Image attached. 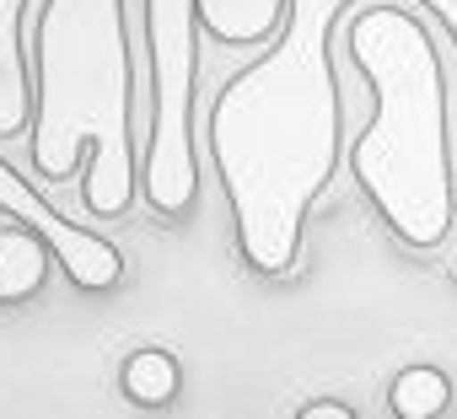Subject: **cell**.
Returning a JSON list of instances; mask_svg holds the SVG:
<instances>
[{"label": "cell", "mask_w": 457, "mask_h": 419, "mask_svg": "<svg viewBox=\"0 0 457 419\" xmlns=\"http://www.w3.org/2000/svg\"><path fill=\"white\" fill-rule=\"evenodd\" d=\"M355 6L361 0H291L280 38L226 81L204 113V145L232 204L237 253L264 280L296 269L312 210L350 156L334 44ZM414 6H430L446 28L441 0Z\"/></svg>", "instance_id": "cell-1"}, {"label": "cell", "mask_w": 457, "mask_h": 419, "mask_svg": "<svg viewBox=\"0 0 457 419\" xmlns=\"http://www.w3.org/2000/svg\"><path fill=\"white\" fill-rule=\"evenodd\" d=\"M339 49L371 86V119L350 140V177L382 226L436 253L457 237V44L414 0H361Z\"/></svg>", "instance_id": "cell-2"}, {"label": "cell", "mask_w": 457, "mask_h": 419, "mask_svg": "<svg viewBox=\"0 0 457 419\" xmlns=\"http://www.w3.org/2000/svg\"><path fill=\"white\" fill-rule=\"evenodd\" d=\"M49 6L54 0H22L12 17V49H17V76H22V119L12 129H0V140H28L33 151V172L44 177V28H49Z\"/></svg>", "instance_id": "cell-3"}, {"label": "cell", "mask_w": 457, "mask_h": 419, "mask_svg": "<svg viewBox=\"0 0 457 419\" xmlns=\"http://www.w3.org/2000/svg\"><path fill=\"white\" fill-rule=\"evenodd\" d=\"M119 6V97H124V167L140 177L145 124H151V44H145V0H113Z\"/></svg>", "instance_id": "cell-4"}, {"label": "cell", "mask_w": 457, "mask_h": 419, "mask_svg": "<svg viewBox=\"0 0 457 419\" xmlns=\"http://www.w3.org/2000/svg\"><path fill=\"white\" fill-rule=\"evenodd\" d=\"M291 0H194L199 33L226 54H259L280 38Z\"/></svg>", "instance_id": "cell-5"}, {"label": "cell", "mask_w": 457, "mask_h": 419, "mask_svg": "<svg viewBox=\"0 0 457 419\" xmlns=\"http://www.w3.org/2000/svg\"><path fill=\"white\" fill-rule=\"evenodd\" d=\"M49 269H60L49 237L28 221L0 216V312L28 307L49 285Z\"/></svg>", "instance_id": "cell-6"}, {"label": "cell", "mask_w": 457, "mask_h": 419, "mask_svg": "<svg viewBox=\"0 0 457 419\" xmlns=\"http://www.w3.org/2000/svg\"><path fill=\"white\" fill-rule=\"evenodd\" d=\"M119 387H124V398H129L135 408H172L178 392H183V366H178L172 349L145 344V349L124 355V366H119Z\"/></svg>", "instance_id": "cell-7"}, {"label": "cell", "mask_w": 457, "mask_h": 419, "mask_svg": "<svg viewBox=\"0 0 457 419\" xmlns=\"http://www.w3.org/2000/svg\"><path fill=\"white\" fill-rule=\"evenodd\" d=\"M446 408H452V376L430 360L403 366L387 382V414L393 419H441Z\"/></svg>", "instance_id": "cell-8"}, {"label": "cell", "mask_w": 457, "mask_h": 419, "mask_svg": "<svg viewBox=\"0 0 457 419\" xmlns=\"http://www.w3.org/2000/svg\"><path fill=\"white\" fill-rule=\"evenodd\" d=\"M296 419H355V408L345 398H318V403H302Z\"/></svg>", "instance_id": "cell-9"}]
</instances>
